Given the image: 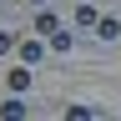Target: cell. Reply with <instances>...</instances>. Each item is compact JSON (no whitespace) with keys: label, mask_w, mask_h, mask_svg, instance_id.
Segmentation results:
<instances>
[{"label":"cell","mask_w":121,"mask_h":121,"mask_svg":"<svg viewBox=\"0 0 121 121\" xmlns=\"http://www.w3.org/2000/svg\"><path fill=\"white\" fill-rule=\"evenodd\" d=\"M5 86L15 91V96H25V91H30V66H10L5 71Z\"/></svg>","instance_id":"cell-2"},{"label":"cell","mask_w":121,"mask_h":121,"mask_svg":"<svg viewBox=\"0 0 121 121\" xmlns=\"http://www.w3.org/2000/svg\"><path fill=\"white\" fill-rule=\"evenodd\" d=\"M96 35H101V40H116V35H121V20H116V15H101Z\"/></svg>","instance_id":"cell-6"},{"label":"cell","mask_w":121,"mask_h":121,"mask_svg":"<svg viewBox=\"0 0 121 121\" xmlns=\"http://www.w3.org/2000/svg\"><path fill=\"white\" fill-rule=\"evenodd\" d=\"M0 121H25V101H20V96H10L5 106H0Z\"/></svg>","instance_id":"cell-5"},{"label":"cell","mask_w":121,"mask_h":121,"mask_svg":"<svg viewBox=\"0 0 121 121\" xmlns=\"http://www.w3.org/2000/svg\"><path fill=\"white\" fill-rule=\"evenodd\" d=\"M56 30H60V20H56V15H51V10H35V35H45V40H51Z\"/></svg>","instance_id":"cell-4"},{"label":"cell","mask_w":121,"mask_h":121,"mask_svg":"<svg viewBox=\"0 0 121 121\" xmlns=\"http://www.w3.org/2000/svg\"><path fill=\"white\" fill-rule=\"evenodd\" d=\"M10 51H20V45H15V35H10V30H0V56H10Z\"/></svg>","instance_id":"cell-9"},{"label":"cell","mask_w":121,"mask_h":121,"mask_svg":"<svg viewBox=\"0 0 121 121\" xmlns=\"http://www.w3.org/2000/svg\"><path fill=\"white\" fill-rule=\"evenodd\" d=\"M76 25H86V30H96V25H101V10L91 5V0H76Z\"/></svg>","instance_id":"cell-3"},{"label":"cell","mask_w":121,"mask_h":121,"mask_svg":"<svg viewBox=\"0 0 121 121\" xmlns=\"http://www.w3.org/2000/svg\"><path fill=\"white\" fill-rule=\"evenodd\" d=\"M15 56H20V66H40V60H45V40H20Z\"/></svg>","instance_id":"cell-1"},{"label":"cell","mask_w":121,"mask_h":121,"mask_svg":"<svg viewBox=\"0 0 121 121\" xmlns=\"http://www.w3.org/2000/svg\"><path fill=\"white\" fill-rule=\"evenodd\" d=\"M30 5H35V10H40V5H45V0H30Z\"/></svg>","instance_id":"cell-10"},{"label":"cell","mask_w":121,"mask_h":121,"mask_svg":"<svg viewBox=\"0 0 121 121\" xmlns=\"http://www.w3.org/2000/svg\"><path fill=\"white\" fill-rule=\"evenodd\" d=\"M66 121H96L91 106H66Z\"/></svg>","instance_id":"cell-8"},{"label":"cell","mask_w":121,"mask_h":121,"mask_svg":"<svg viewBox=\"0 0 121 121\" xmlns=\"http://www.w3.org/2000/svg\"><path fill=\"white\" fill-rule=\"evenodd\" d=\"M45 45H51V51H71V45H76V30H56Z\"/></svg>","instance_id":"cell-7"}]
</instances>
